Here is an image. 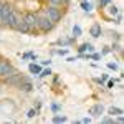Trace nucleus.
<instances>
[{"mask_svg": "<svg viewBox=\"0 0 124 124\" xmlns=\"http://www.w3.org/2000/svg\"><path fill=\"white\" fill-rule=\"evenodd\" d=\"M108 68H109V70H117V68H119V65H117V63H113V61H109V63H108Z\"/></svg>", "mask_w": 124, "mask_h": 124, "instance_id": "26", "label": "nucleus"}, {"mask_svg": "<svg viewBox=\"0 0 124 124\" xmlns=\"http://www.w3.org/2000/svg\"><path fill=\"white\" fill-rule=\"evenodd\" d=\"M106 7H108V12H109V13H111V15H113V17H114V15H117V13H119V8H117V7H116V5H113V3H109V5H106Z\"/></svg>", "mask_w": 124, "mask_h": 124, "instance_id": "15", "label": "nucleus"}, {"mask_svg": "<svg viewBox=\"0 0 124 124\" xmlns=\"http://www.w3.org/2000/svg\"><path fill=\"white\" fill-rule=\"evenodd\" d=\"M108 114L113 116V117H116V116L124 114V111H123V108H117V106H111V108L108 109Z\"/></svg>", "mask_w": 124, "mask_h": 124, "instance_id": "11", "label": "nucleus"}, {"mask_svg": "<svg viewBox=\"0 0 124 124\" xmlns=\"http://www.w3.org/2000/svg\"><path fill=\"white\" fill-rule=\"evenodd\" d=\"M108 78H109V75H106V73H104V75H101V78H96V83H99V85L103 86L106 83V79H108Z\"/></svg>", "mask_w": 124, "mask_h": 124, "instance_id": "22", "label": "nucleus"}, {"mask_svg": "<svg viewBox=\"0 0 124 124\" xmlns=\"http://www.w3.org/2000/svg\"><path fill=\"white\" fill-rule=\"evenodd\" d=\"M81 33H83L81 27H79V25H75V27H73V37L78 38V37H81Z\"/></svg>", "mask_w": 124, "mask_h": 124, "instance_id": "18", "label": "nucleus"}, {"mask_svg": "<svg viewBox=\"0 0 124 124\" xmlns=\"http://www.w3.org/2000/svg\"><path fill=\"white\" fill-rule=\"evenodd\" d=\"M93 51H94V46L91 43H81L78 46V53L79 55H83V53H93Z\"/></svg>", "mask_w": 124, "mask_h": 124, "instance_id": "10", "label": "nucleus"}, {"mask_svg": "<svg viewBox=\"0 0 124 124\" xmlns=\"http://www.w3.org/2000/svg\"><path fill=\"white\" fill-rule=\"evenodd\" d=\"M50 75H53L50 68H41V71H40L38 76H40V78H46V76H50Z\"/></svg>", "mask_w": 124, "mask_h": 124, "instance_id": "17", "label": "nucleus"}, {"mask_svg": "<svg viewBox=\"0 0 124 124\" xmlns=\"http://www.w3.org/2000/svg\"><path fill=\"white\" fill-rule=\"evenodd\" d=\"M12 10H13L12 3H8V2H2V3H0V25H2V27H5L7 17L10 15Z\"/></svg>", "mask_w": 124, "mask_h": 124, "instance_id": "6", "label": "nucleus"}, {"mask_svg": "<svg viewBox=\"0 0 124 124\" xmlns=\"http://www.w3.org/2000/svg\"><path fill=\"white\" fill-rule=\"evenodd\" d=\"M30 56H31V51H28V53H23V55H22V60H30Z\"/></svg>", "mask_w": 124, "mask_h": 124, "instance_id": "28", "label": "nucleus"}, {"mask_svg": "<svg viewBox=\"0 0 124 124\" xmlns=\"http://www.w3.org/2000/svg\"><path fill=\"white\" fill-rule=\"evenodd\" d=\"M75 40H76L75 37H71V38H63V37H61V38L56 41V45H61V46H71V45L75 43Z\"/></svg>", "mask_w": 124, "mask_h": 124, "instance_id": "12", "label": "nucleus"}, {"mask_svg": "<svg viewBox=\"0 0 124 124\" xmlns=\"http://www.w3.org/2000/svg\"><path fill=\"white\" fill-rule=\"evenodd\" d=\"M65 10L66 8H63V7H56V5H50V3H48L46 7L43 8V12H45L48 17H50V20L56 25V23H60V22L63 20V17H65Z\"/></svg>", "mask_w": 124, "mask_h": 124, "instance_id": "2", "label": "nucleus"}, {"mask_svg": "<svg viewBox=\"0 0 124 124\" xmlns=\"http://www.w3.org/2000/svg\"><path fill=\"white\" fill-rule=\"evenodd\" d=\"M91 119H93V117H85V119H81V121H79V123H85V124H89V123H91Z\"/></svg>", "mask_w": 124, "mask_h": 124, "instance_id": "33", "label": "nucleus"}, {"mask_svg": "<svg viewBox=\"0 0 124 124\" xmlns=\"http://www.w3.org/2000/svg\"><path fill=\"white\" fill-rule=\"evenodd\" d=\"M81 2H85V0H81Z\"/></svg>", "mask_w": 124, "mask_h": 124, "instance_id": "35", "label": "nucleus"}, {"mask_svg": "<svg viewBox=\"0 0 124 124\" xmlns=\"http://www.w3.org/2000/svg\"><path fill=\"white\" fill-rule=\"evenodd\" d=\"M111 3V0H98V7H99V10L104 8L106 5H109Z\"/></svg>", "mask_w": 124, "mask_h": 124, "instance_id": "23", "label": "nucleus"}, {"mask_svg": "<svg viewBox=\"0 0 124 124\" xmlns=\"http://www.w3.org/2000/svg\"><path fill=\"white\" fill-rule=\"evenodd\" d=\"M23 22H25V25L28 27L30 33H38V27H37V12H25L23 15Z\"/></svg>", "mask_w": 124, "mask_h": 124, "instance_id": "4", "label": "nucleus"}, {"mask_svg": "<svg viewBox=\"0 0 124 124\" xmlns=\"http://www.w3.org/2000/svg\"><path fill=\"white\" fill-rule=\"evenodd\" d=\"M68 51H70L68 48H61V50H55L53 53H55V55H60V56H66V55H68Z\"/></svg>", "mask_w": 124, "mask_h": 124, "instance_id": "21", "label": "nucleus"}, {"mask_svg": "<svg viewBox=\"0 0 124 124\" xmlns=\"http://www.w3.org/2000/svg\"><path fill=\"white\" fill-rule=\"evenodd\" d=\"M114 85H116V81H114V79H109V81H108V85H106V86H108V88L111 89V88H113Z\"/></svg>", "mask_w": 124, "mask_h": 124, "instance_id": "30", "label": "nucleus"}, {"mask_svg": "<svg viewBox=\"0 0 124 124\" xmlns=\"http://www.w3.org/2000/svg\"><path fill=\"white\" fill-rule=\"evenodd\" d=\"M28 71L33 75V76H38L40 71H41V65H37V63H30L28 65Z\"/></svg>", "mask_w": 124, "mask_h": 124, "instance_id": "13", "label": "nucleus"}, {"mask_svg": "<svg viewBox=\"0 0 124 124\" xmlns=\"http://www.w3.org/2000/svg\"><path fill=\"white\" fill-rule=\"evenodd\" d=\"M33 88H35V86H33L31 79H30L28 76H25L23 79H22V83L17 86V89L22 91V93H30V91H33Z\"/></svg>", "mask_w": 124, "mask_h": 124, "instance_id": "8", "label": "nucleus"}, {"mask_svg": "<svg viewBox=\"0 0 124 124\" xmlns=\"http://www.w3.org/2000/svg\"><path fill=\"white\" fill-rule=\"evenodd\" d=\"M0 3H2V2H0Z\"/></svg>", "mask_w": 124, "mask_h": 124, "instance_id": "36", "label": "nucleus"}, {"mask_svg": "<svg viewBox=\"0 0 124 124\" xmlns=\"http://www.w3.org/2000/svg\"><path fill=\"white\" fill-rule=\"evenodd\" d=\"M76 60H78V56H68V58H66V61H68V63H75Z\"/></svg>", "mask_w": 124, "mask_h": 124, "instance_id": "29", "label": "nucleus"}, {"mask_svg": "<svg viewBox=\"0 0 124 124\" xmlns=\"http://www.w3.org/2000/svg\"><path fill=\"white\" fill-rule=\"evenodd\" d=\"M50 63H51V60H43L41 61V66H50Z\"/></svg>", "mask_w": 124, "mask_h": 124, "instance_id": "31", "label": "nucleus"}, {"mask_svg": "<svg viewBox=\"0 0 124 124\" xmlns=\"http://www.w3.org/2000/svg\"><path fill=\"white\" fill-rule=\"evenodd\" d=\"M113 50H111V46H104L103 50H101V56H106V55H109Z\"/></svg>", "mask_w": 124, "mask_h": 124, "instance_id": "24", "label": "nucleus"}, {"mask_svg": "<svg viewBox=\"0 0 124 124\" xmlns=\"http://www.w3.org/2000/svg\"><path fill=\"white\" fill-rule=\"evenodd\" d=\"M37 27H38V31H41V33H48V31H51L55 28V23L43 12V8L37 12Z\"/></svg>", "mask_w": 124, "mask_h": 124, "instance_id": "1", "label": "nucleus"}, {"mask_svg": "<svg viewBox=\"0 0 124 124\" xmlns=\"http://www.w3.org/2000/svg\"><path fill=\"white\" fill-rule=\"evenodd\" d=\"M38 113H40V109L33 108V109H30L28 113H27V117H28V119H33V117H37V116H38Z\"/></svg>", "mask_w": 124, "mask_h": 124, "instance_id": "16", "label": "nucleus"}, {"mask_svg": "<svg viewBox=\"0 0 124 124\" xmlns=\"http://www.w3.org/2000/svg\"><path fill=\"white\" fill-rule=\"evenodd\" d=\"M60 109H61V106L58 104V103H53V104H51V111H53V113H58Z\"/></svg>", "mask_w": 124, "mask_h": 124, "instance_id": "25", "label": "nucleus"}, {"mask_svg": "<svg viewBox=\"0 0 124 124\" xmlns=\"http://www.w3.org/2000/svg\"><path fill=\"white\" fill-rule=\"evenodd\" d=\"M116 121H117L119 124H123V123H124V117H123V114H121V116H116Z\"/></svg>", "mask_w": 124, "mask_h": 124, "instance_id": "32", "label": "nucleus"}, {"mask_svg": "<svg viewBox=\"0 0 124 124\" xmlns=\"http://www.w3.org/2000/svg\"><path fill=\"white\" fill-rule=\"evenodd\" d=\"M81 8L85 10L86 13H89V12H93V3L88 2V0H85V2H81Z\"/></svg>", "mask_w": 124, "mask_h": 124, "instance_id": "14", "label": "nucleus"}, {"mask_svg": "<svg viewBox=\"0 0 124 124\" xmlns=\"http://www.w3.org/2000/svg\"><path fill=\"white\" fill-rule=\"evenodd\" d=\"M23 22V17H22V13H18L17 10L13 8L12 12H10V15L7 17V22H5V27L7 28H12L17 31V28H18V25Z\"/></svg>", "mask_w": 124, "mask_h": 124, "instance_id": "3", "label": "nucleus"}, {"mask_svg": "<svg viewBox=\"0 0 124 124\" xmlns=\"http://www.w3.org/2000/svg\"><path fill=\"white\" fill-rule=\"evenodd\" d=\"M51 121H53V123H66L68 117H66V116H53Z\"/></svg>", "mask_w": 124, "mask_h": 124, "instance_id": "20", "label": "nucleus"}, {"mask_svg": "<svg viewBox=\"0 0 124 124\" xmlns=\"http://www.w3.org/2000/svg\"><path fill=\"white\" fill-rule=\"evenodd\" d=\"M101 124H114V117L113 116H104V117H101Z\"/></svg>", "mask_w": 124, "mask_h": 124, "instance_id": "19", "label": "nucleus"}, {"mask_svg": "<svg viewBox=\"0 0 124 124\" xmlns=\"http://www.w3.org/2000/svg\"><path fill=\"white\" fill-rule=\"evenodd\" d=\"M0 89H2V78H0Z\"/></svg>", "mask_w": 124, "mask_h": 124, "instance_id": "34", "label": "nucleus"}, {"mask_svg": "<svg viewBox=\"0 0 124 124\" xmlns=\"http://www.w3.org/2000/svg\"><path fill=\"white\" fill-rule=\"evenodd\" d=\"M103 114H104V104L103 103H96V104H93L89 108V117L98 119V117H101Z\"/></svg>", "mask_w": 124, "mask_h": 124, "instance_id": "7", "label": "nucleus"}, {"mask_svg": "<svg viewBox=\"0 0 124 124\" xmlns=\"http://www.w3.org/2000/svg\"><path fill=\"white\" fill-rule=\"evenodd\" d=\"M89 35H91L93 38H101V37H103V28H101V23L94 22V23L89 27Z\"/></svg>", "mask_w": 124, "mask_h": 124, "instance_id": "9", "label": "nucleus"}, {"mask_svg": "<svg viewBox=\"0 0 124 124\" xmlns=\"http://www.w3.org/2000/svg\"><path fill=\"white\" fill-rule=\"evenodd\" d=\"M15 71H18V70L13 66L7 58H0V78L10 76V75H13Z\"/></svg>", "mask_w": 124, "mask_h": 124, "instance_id": "5", "label": "nucleus"}, {"mask_svg": "<svg viewBox=\"0 0 124 124\" xmlns=\"http://www.w3.org/2000/svg\"><path fill=\"white\" fill-rule=\"evenodd\" d=\"M99 58H101V53H94V51H93L91 56H89V60H99Z\"/></svg>", "mask_w": 124, "mask_h": 124, "instance_id": "27", "label": "nucleus"}]
</instances>
